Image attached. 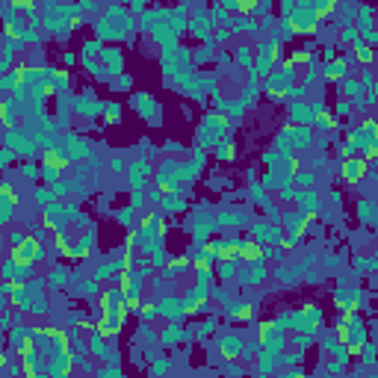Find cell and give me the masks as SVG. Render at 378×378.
Here are the masks:
<instances>
[{"mask_svg":"<svg viewBox=\"0 0 378 378\" xmlns=\"http://www.w3.org/2000/svg\"><path fill=\"white\" fill-rule=\"evenodd\" d=\"M127 305H124V295L116 290H106L101 293V319H98V334L101 337H116L124 319H127Z\"/></svg>","mask_w":378,"mask_h":378,"instance_id":"1","label":"cell"},{"mask_svg":"<svg viewBox=\"0 0 378 378\" xmlns=\"http://www.w3.org/2000/svg\"><path fill=\"white\" fill-rule=\"evenodd\" d=\"M39 251H42L39 236H21V239H15V245H12V263H15V266H30V263L39 257Z\"/></svg>","mask_w":378,"mask_h":378,"instance_id":"2","label":"cell"},{"mask_svg":"<svg viewBox=\"0 0 378 378\" xmlns=\"http://www.w3.org/2000/svg\"><path fill=\"white\" fill-rule=\"evenodd\" d=\"M369 172V160L366 157H349L346 163H343L340 175L346 183H357V180H364V175Z\"/></svg>","mask_w":378,"mask_h":378,"instance_id":"3","label":"cell"},{"mask_svg":"<svg viewBox=\"0 0 378 378\" xmlns=\"http://www.w3.org/2000/svg\"><path fill=\"white\" fill-rule=\"evenodd\" d=\"M260 257H263V248H260L254 239L239 242V260H260Z\"/></svg>","mask_w":378,"mask_h":378,"instance_id":"4","label":"cell"},{"mask_svg":"<svg viewBox=\"0 0 378 378\" xmlns=\"http://www.w3.org/2000/svg\"><path fill=\"white\" fill-rule=\"evenodd\" d=\"M42 163L50 165L53 172H62V168L68 165V160H65V154H59V151H45L42 154Z\"/></svg>","mask_w":378,"mask_h":378,"instance_id":"5","label":"cell"},{"mask_svg":"<svg viewBox=\"0 0 378 378\" xmlns=\"http://www.w3.org/2000/svg\"><path fill=\"white\" fill-rule=\"evenodd\" d=\"M216 260H222V263H234V260H239V245H236V242H224V245L216 251Z\"/></svg>","mask_w":378,"mask_h":378,"instance_id":"6","label":"cell"},{"mask_svg":"<svg viewBox=\"0 0 378 378\" xmlns=\"http://www.w3.org/2000/svg\"><path fill=\"white\" fill-rule=\"evenodd\" d=\"M118 293L121 295L133 293V269H121V275H118Z\"/></svg>","mask_w":378,"mask_h":378,"instance_id":"7","label":"cell"},{"mask_svg":"<svg viewBox=\"0 0 378 378\" xmlns=\"http://www.w3.org/2000/svg\"><path fill=\"white\" fill-rule=\"evenodd\" d=\"M18 352H21L24 361H30L33 352H35V340H33V337H21V340H18Z\"/></svg>","mask_w":378,"mask_h":378,"instance_id":"8","label":"cell"},{"mask_svg":"<svg viewBox=\"0 0 378 378\" xmlns=\"http://www.w3.org/2000/svg\"><path fill=\"white\" fill-rule=\"evenodd\" d=\"M50 340L59 343V354H68L71 352V340H68V334H65V331L53 328V337H50Z\"/></svg>","mask_w":378,"mask_h":378,"instance_id":"9","label":"cell"},{"mask_svg":"<svg viewBox=\"0 0 378 378\" xmlns=\"http://www.w3.org/2000/svg\"><path fill=\"white\" fill-rule=\"evenodd\" d=\"M192 269L198 272V275H210L213 272V260L204 254V257H198V260H192Z\"/></svg>","mask_w":378,"mask_h":378,"instance_id":"10","label":"cell"},{"mask_svg":"<svg viewBox=\"0 0 378 378\" xmlns=\"http://www.w3.org/2000/svg\"><path fill=\"white\" fill-rule=\"evenodd\" d=\"M301 62H310V50H295L293 56L284 62V68H293V65H301Z\"/></svg>","mask_w":378,"mask_h":378,"instance_id":"11","label":"cell"},{"mask_svg":"<svg viewBox=\"0 0 378 378\" xmlns=\"http://www.w3.org/2000/svg\"><path fill=\"white\" fill-rule=\"evenodd\" d=\"M254 319V307L251 305H242L239 310H234V322H251Z\"/></svg>","mask_w":378,"mask_h":378,"instance_id":"12","label":"cell"},{"mask_svg":"<svg viewBox=\"0 0 378 378\" xmlns=\"http://www.w3.org/2000/svg\"><path fill=\"white\" fill-rule=\"evenodd\" d=\"M234 3H236V12H239V15H251V12L260 6V0H234Z\"/></svg>","mask_w":378,"mask_h":378,"instance_id":"13","label":"cell"},{"mask_svg":"<svg viewBox=\"0 0 378 378\" xmlns=\"http://www.w3.org/2000/svg\"><path fill=\"white\" fill-rule=\"evenodd\" d=\"M0 195L6 198V210H12V207L18 204V195H15V189H12L9 183H3V186H0Z\"/></svg>","mask_w":378,"mask_h":378,"instance_id":"14","label":"cell"},{"mask_svg":"<svg viewBox=\"0 0 378 378\" xmlns=\"http://www.w3.org/2000/svg\"><path fill=\"white\" fill-rule=\"evenodd\" d=\"M124 305H127L130 313H139V310H142V298H139V295L130 293V295H124Z\"/></svg>","mask_w":378,"mask_h":378,"instance_id":"15","label":"cell"},{"mask_svg":"<svg viewBox=\"0 0 378 378\" xmlns=\"http://www.w3.org/2000/svg\"><path fill=\"white\" fill-rule=\"evenodd\" d=\"M53 245H56V251H59V254H71V245H68V239H65L62 234H56V236H53Z\"/></svg>","mask_w":378,"mask_h":378,"instance_id":"16","label":"cell"},{"mask_svg":"<svg viewBox=\"0 0 378 378\" xmlns=\"http://www.w3.org/2000/svg\"><path fill=\"white\" fill-rule=\"evenodd\" d=\"M364 130H366V133H369V136H372V139L378 142V124L372 121V118H364Z\"/></svg>","mask_w":378,"mask_h":378,"instance_id":"17","label":"cell"},{"mask_svg":"<svg viewBox=\"0 0 378 378\" xmlns=\"http://www.w3.org/2000/svg\"><path fill=\"white\" fill-rule=\"evenodd\" d=\"M334 6H337V0H325V3L316 9V15H319V18H328V12L334 9Z\"/></svg>","mask_w":378,"mask_h":378,"instance_id":"18","label":"cell"},{"mask_svg":"<svg viewBox=\"0 0 378 378\" xmlns=\"http://www.w3.org/2000/svg\"><path fill=\"white\" fill-rule=\"evenodd\" d=\"M337 340L349 343V322H340V325H337Z\"/></svg>","mask_w":378,"mask_h":378,"instance_id":"19","label":"cell"},{"mask_svg":"<svg viewBox=\"0 0 378 378\" xmlns=\"http://www.w3.org/2000/svg\"><path fill=\"white\" fill-rule=\"evenodd\" d=\"M77 328H83V331H98V322H92V319H77Z\"/></svg>","mask_w":378,"mask_h":378,"instance_id":"20","label":"cell"},{"mask_svg":"<svg viewBox=\"0 0 378 378\" xmlns=\"http://www.w3.org/2000/svg\"><path fill=\"white\" fill-rule=\"evenodd\" d=\"M343 74H346V71H343L340 65H337V68H328V71H325V77H328V80H340Z\"/></svg>","mask_w":378,"mask_h":378,"instance_id":"21","label":"cell"},{"mask_svg":"<svg viewBox=\"0 0 378 378\" xmlns=\"http://www.w3.org/2000/svg\"><path fill=\"white\" fill-rule=\"evenodd\" d=\"M319 118H322V121H319L322 127H337V118H331L328 112H322V116H319Z\"/></svg>","mask_w":378,"mask_h":378,"instance_id":"22","label":"cell"},{"mask_svg":"<svg viewBox=\"0 0 378 378\" xmlns=\"http://www.w3.org/2000/svg\"><path fill=\"white\" fill-rule=\"evenodd\" d=\"M275 328V322H272V319H266V322H263V325H260V337H269V331Z\"/></svg>","mask_w":378,"mask_h":378,"instance_id":"23","label":"cell"},{"mask_svg":"<svg viewBox=\"0 0 378 378\" xmlns=\"http://www.w3.org/2000/svg\"><path fill=\"white\" fill-rule=\"evenodd\" d=\"M357 59H361V62H369V59H372V50H366V47H357Z\"/></svg>","mask_w":378,"mask_h":378,"instance_id":"24","label":"cell"},{"mask_svg":"<svg viewBox=\"0 0 378 378\" xmlns=\"http://www.w3.org/2000/svg\"><path fill=\"white\" fill-rule=\"evenodd\" d=\"M378 157V142H372L369 148H366V160H375Z\"/></svg>","mask_w":378,"mask_h":378,"instance_id":"25","label":"cell"},{"mask_svg":"<svg viewBox=\"0 0 378 378\" xmlns=\"http://www.w3.org/2000/svg\"><path fill=\"white\" fill-rule=\"evenodd\" d=\"M186 263H189V257H175V263H172L168 269H180V266H186Z\"/></svg>","mask_w":378,"mask_h":378,"instance_id":"26","label":"cell"},{"mask_svg":"<svg viewBox=\"0 0 378 378\" xmlns=\"http://www.w3.org/2000/svg\"><path fill=\"white\" fill-rule=\"evenodd\" d=\"M124 245H127V251L136 245V234H127V236H124Z\"/></svg>","mask_w":378,"mask_h":378,"instance_id":"27","label":"cell"},{"mask_svg":"<svg viewBox=\"0 0 378 378\" xmlns=\"http://www.w3.org/2000/svg\"><path fill=\"white\" fill-rule=\"evenodd\" d=\"M154 222H157V216L151 213V216H145V219H142V228H151Z\"/></svg>","mask_w":378,"mask_h":378,"instance_id":"28","label":"cell"},{"mask_svg":"<svg viewBox=\"0 0 378 378\" xmlns=\"http://www.w3.org/2000/svg\"><path fill=\"white\" fill-rule=\"evenodd\" d=\"M24 375L33 378V375H35V366H33V364H24Z\"/></svg>","mask_w":378,"mask_h":378,"instance_id":"29","label":"cell"}]
</instances>
